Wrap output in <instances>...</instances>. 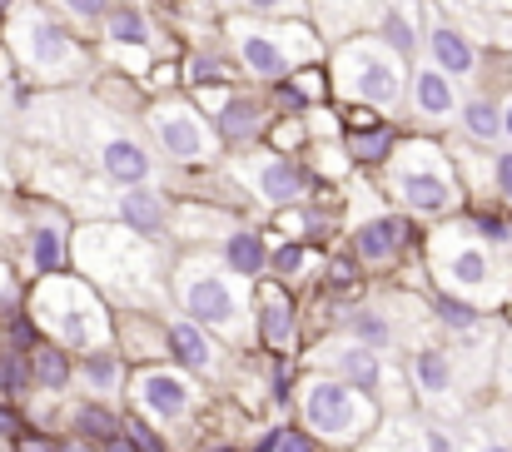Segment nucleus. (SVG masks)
Instances as JSON below:
<instances>
[{"label":"nucleus","mask_w":512,"mask_h":452,"mask_svg":"<svg viewBox=\"0 0 512 452\" xmlns=\"http://www.w3.org/2000/svg\"><path fill=\"white\" fill-rule=\"evenodd\" d=\"M219 259H224V269H229V274L254 279V274L264 269V239H259L254 229H234V234L219 244Z\"/></svg>","instance_id":"25"},{"label":"nucleus","mask_w":512,"mask_h":452,"mask_svg":"<svg viewBox=\"0 0 512 452\" xmlns=\"http://www.w3.org/2000/svg\"><path fill=\"white\" fill-rule=\"evenodd\" d=\"M423 448H428V452H453V443H448V438L428 423V428H423Z\"/></svg>","instance_id":"43"},{"label":"nucleus","mask_w":512,"mask_h":452,"mask_svg":"<svg viewBox=\"0 0 512 452\" xmlns=\"http://www.w3.org/2000/svg\"><path fill=\"white\" fill-rule=\"evenodd\" d=\"M398 244H403V219H393V214H373L353 229V249L368 264H388L398 254Z\"/></svg>","instance_id":"17"},{"label":"nucleus","mask_w":512,"mask_h":452,"mask_svg":"<svg viewBox=\"0 0 512 452\" xmlns=\"http://www.w3.org/2000/svg\"><path fill=\"white\" fill-rule=\"evenodd\" d=\"M478 10H493V15H512V0H478Z\"/></svg>","instance_id":"45"},{"label":"nucleus","mask_w":512,"mask_h":452,"mask_svg":"<svg viewBox=\"0 0 512 452\" xmlns=\"http://www.w3.org/2000/svg\"><path fill=\"white\" fill-rule=\"evenodd\" d=\"M433 254H438V274L463 294V299L483 303L498 294V274H493V259H488V249H478L473 239H458V244H448V234H438L433 239Z\"/></svg>","instance_id":"11"},{"label":"nucleus","mask_w":512,"mask_h":452,"mask_svg":"<svg viewBox=\"0 0 512 452\" xmlns=\"http://www.w3.org/2000/svg\"><path fill=\"white\" fill-rule=\"evenodd\" d=\"M0 433H5V438H15V433H20V418H15L10 408H0Z\"/></svg>","instance_id":"44"},{"label":"nucleus","mask_w":512,"mask_h":452,"mask_svg":"<svg viewBox=\"0 0 512 452\" xmlns=\"http://www.w3.org/2000/svg\"><path fill=\"white\" fill-rule=\"evenodd\" d=\"M110 5H115V0H55V10H60L65 20H75V25H100Z\"/></svg>","instance_id":"36"},{"label":"nucleus","mask_w":512,"mask_h":452,"mask_svg":"<svg viewBox=\"0 0 512 452\" xmlns=\"http://www.w3.org/2000/svg\"><path fill=\"white\" fill-rule=\"evenodd\" d=\"M473 224L483 229V239H493V244H512V224H503V219H493V214H478Z\"/></svg>","instance_id":"40"},{"label":"nucleus","mask_w":512,"mask_h":452,"mask_svg":"<svg viewBox=\"0 0 512 452\" xmlns=\"http://www.w3.org/2000/svg\"><path fill=\"white\" fill-rule=\"evenodd\" d=\"M493 189H498V194L512 204V145L493 154Z\"/></svg>","instance_id":"38"},{"label":"nucleus","mask_w":512,"mask_h":452,"mask_svg":"<svg viewBox=\"0 0 512 452\" xmlns=\"http://www.w3.org/2000/svg\"><path fill=\"white\" fill-rule=\"evenodd\" d=\"M125 433H130V448H135V452H165L160 433H155L145 418H130V423H125Z\"/></svg>","instance_id":"37"},{"label":"nucleus","mask_w":512,"mask_h":452,"mask_svg":"<svg viewBox=\"0 0 512 452\" xmlns=\"http://www.w3.org/2000/svg\"><path fill=\"white\" fill-rule=\"evenodd\" d=\"M343 328H348V338H358L363 348H388V343H393V323H388L383 313H373V308H353V313L343 318Z\"/></svg>","instance_id":"30"},{"label":"nucleus","mask_w":512,"mask_h":452,"mask_svg":"<svg viewBox=\"0 0 512 452\" xmlns=\"http://www.w3.org/2000/svg\"><path fill=\"white\" fill-rule=\"evenodd\" d=\"M194 95H204V115H209L219 145H249L269 125V105L234 85H214V90H194Z\"/></svg>","instance_id":"9"},{"label":"nucleus","mask_w":512,"mask_h":452,"mask_svg":"<svg viewBox=\"0 0 512 452\" xmlns=\"http://www.w3.org/2000/svg\"><path fill=\"white\" fill-rule=\"evenodd\" d=\"M458 80L453 75H443L438 65H428V60H418V65H408V95H403V105L413 110V120L423 125V130H443V125H453L458 120Z\"/></svg>","instance_id":"12"},{"label":"nucleus","mask_w":512,"mask_h":452,"mask_svg":"<svg viewBox=\"0 0 512 452\" xmlns=\"http://www.w3.org/2000/svg\"><path fill=\"white\" fill-rule=\"evenodd\" d=\"M219 15H269V20H289V15H309V0H209Z\"/></svg>","instance_id":"29"},{"label":"nucleus","mask_w":512,"mask_h":452,"mask_svg":"<svg viewBox=\"0 0 512 452\" xmlns=\"http://www.w3.org/2000/svg\"><path fill=\"white\" fill-rule=\"evenodd\" d=\"M458 125H463L468 140H483V145L503 140V100H493L483 90L468 95V100H458Z\"/></svg>","instance_id":"20"},{"label":"nucleus","mask_w":512,"mask_h":452,"mask_svg":"<svg viewBox=\"0 0 512 452\" xmlns=\"http://www.w3.org/2000/svg\"><path fill=\"white\" fill-rule=\"evenodd\" d=\"M299 264H304V249H279L274 254V269L279 274H299Z\"/></svg>","instance_id":"41"},{"label":"nucleus","mask_w":512,"mask_h":452,"mask_svg":"<svg viewBox=\"0 0 512 452\" xmlns=\"http://www.w3.org/2000/svg\"><path fill=\"white\" fill-rule=\"evenodd\" d=\"M10 45H15L20 65L35 80H75V75L90 70L85 45L75 40V30L65 20H55L50 10H35V5H25L10 20Z\"/></svg>","instance_id":"3"},{"label":"nucleus","mask_w":512,"mask_h":452,"mask_svg":"<svg viewBox=\"0 0 512 452\" xmlns=\"http://www.w3.org/2000/svg\"><path fill=\"white\" fill-rule=\"evenodd\" d=\"M309 10H314V30H329V35H353V30L373 25L378 0H309Z\"/></svg>","instance_id":"19"},{"label":"nucleus","mask_w":512,"mask_h":452,"mask_svg":"<svg viewBox=\"0 0 512 452\" xmlns=\"http://www.w3.org/2000/svg\"><path fill=\"white\" fill-rule=\"evenodd\" d=\"M259 333L269 348H284L294 338V308L284 299V289H259Z\"/></svg>","instance_id":"26"},{"label":"nucleus","mask_w":512,"mask_h":452,"mask_svg":"<svg viewBox=\"0 0 512 452\" xmlns=\"http://www.w3.org/2000/svg\"><path fill=\"white\" fill-rule=\"evenodd\" d=\"M179 80L189 90H214V85H229L234 80V60L229 50H189L179 60Z\"/></svg>","instance_id":"22"},{"label":"nucleus","mask_w":512,"mask_h":452,"mask_svg":"<svg viewBox=\"0 0 512 452\" xmlns=\"http://www.w3.org/2000/svg\"><path fill=\"white\" fill-rule=\"evenodd\" d=\"M343 154L358 159V164H383L393 154V130L388 125H368V130H348L343 140Z\"/></svg>","instance_id":"28"},{"label":"nucleus","mask_w":512,"mask_h":452,"mask_svg":"<svg viewBox=\"0 0 512 452\" xmlns=\"http://www.w3.org/2000/svg\"><path fill=\"white\" fill-rule=\"evenodd\" d=\"M30 264H35L40 274H55V269L65 264V234H60L55 224H40V229L30 234Z\"/></svg>","instance_id":"31"},{"label":"nucleus","mask_w":512,"mask_h":452,"mask_svg":"<svg viewBox=\"0 0 512 452\" xmlns=\"http://www.w3.org/2000/svg\"><path fill=\"white\" fill-rule=\"evenodd\" d=\"M503 140H508V145H512V95H508V100H503Z\"/></svg>","instance_id":"46"},{"label":"nucleus","mask_w":512,"mask_h":452,"mask_svg":"<svg viewBox=\"0 0 512 452\" xmlns=\"http://www.w3.org/2000/svg\"><path fill=\"white\" fill-rule=\"evenodd\" d=\"M20 452H55V448H50V443H40V438H25V443H20Z\"/></svg>","instance_id":"47"},{"label":"nucleus","mask_w":512,"mask_h":452,"mask_svg":"<svg viewBox=\"0 0 512 452\" xmlns=\"http://www.w3.org/2000/svg\"><path fill=\"white\" fill-rule=\"evenodd\" d=\"M135 403H140L145 418H184L194 408V388L179 373L145 368V373H135Z\"/></svg>","instance_id":"16"},{"label":"nucleus","mask_w":512,"mask_h":452,"mask_svg":"<svg viewBox=\"0 0 512 452\" xmlns=\"http://www.w3.org/2000/svg\"><path fill=\"white\" fill-rule=\"evenodd\" d=\"M373 418H378L373 393H358L343 378H309V388H304L309 433H319L329 443H353V438H363L373 428Z\"/></svg>","instance_id":"6"},{"label":"nucleus","mask_w":512,"mask_h":452,"mask_svg":"<svg viewBox=\"0 0 512 452\" xmlns=\"http://www.w3.org/2000/svg\"><path fill=\"white\" fill-rule=\"evenodd\" d=\"M423 55H428V65H438L453 80H473L483 70V50L468 35V25L458 15L438 10L433 0H423Z\"/></svg>","instance_id":"8"},{"label":"nucleus","mask_w":512,"mask_h":452,"mask_svg":"<svg viewBox=\"0 0 512 452\" xmlns=\"http://www.w3.org/2000/svg\"><path fill=\"white\" fill-rule=\"evenodd\" d=\"M120 214H125L130 234H145V239L165 234V199H160L155 189H140V184H130V189L120 194Z\"/></svg>","instance_id":"23"},{"label":"nucleus","mask_w":512,"mask_h":452,"mask_svg":"<svg viewBox=\"0 0 512 452\" xmlns=\"http://www.w3.org/2000/svg\"><path fill=\"white\" fill-rule=\"evenodd\" d=\"M329 90L339 100H348V105L398 110L403 95H408V65L373 30H353L329 55Z\"/></svg>","instance_id":"2"},{"label":"nucleus","mask_w":512,"mask_h":452,"mask_svg":"<svg viewBox=\"0 0 512 452\" xmlns=\"http://www.w3.org/2000/svg\"><path fill=\"white\" fill-rule=\"evenodd\" d=\"M274 452H314V448H309V433H284Z\"/></svg>","instance_id":"42"},{"label":"nucleus","mask_w":512,"mask_h":452,"mask_svg":"<svg viewBox=\"0 0 512 452\" xmlns=\"http://www.w3.org/2000/svg\"><path fill=\"white\" fill-rule=\"evenodd\" d=\"M433 313H438V323H448V328H458V333H468V328L483 323V313L473 308V299H453V294H438V299H433Z\"/></svg>","instance_id":"32"},{"label":"nucleus","mask_w":512,"mask_h":452,"mask_svg":"<svg viewBox=\"0 0 512 452\" xmlns=\"http://www.w3.org/2000/svg\"><path fill=\"white\" fill-rule=\"evenodd\" d=\"M65 452H95V448H85V443H70V448H65Z\"/></svg>","instance_id":"48"},{"label":"nucleus","mask_w":512,"mask_h":452,"mask_svg":"<svg viewBox=\"0 0 512 452\" xmlns=\"http://www.w3.org/2000/svg\"><path fill=\"white\" fill-rule=\"evenodd\" d=\"M145 120H150V135H155L160 154L174 159V164H204L209 154L219 150V135H214L209 115L194 100L165 95V100H155L145 110Z\"/></svg>","instance_id":"7"},{"label":"nucleus","mask_w":512,"mask_h":452,"mask_svg":"<svg viewBox=\"0 0 512 452\" xmlns=\"http://www.w3.org/2000/svg\"><path fill=\"white\" fill-rule=\"evenodd\" d=\"M214 452H234V448H214Z\"/></svg>","instance_id":"50"},{"label":"nucleus","mask_w":512,"mask_h":452,"mask_svg":"<svg viewBox=\"0 0 512 452\" xmlns=\"http://www.w3.org/2000/svg\"><path fill=\"white\" fill-rule=\"evenodd\" d=\"M60 308H50L45 318L55 323V333L70 343V348H100L105 343V333H110V318L100 313V303L90 299L80 284H60V289H50Z\"/></svg>","instance_id":"14"},{"label":"nucleus","mask_w":512,"mask_h":452,"mask_svg":"<svg viewBox=\"0 0 512 452\" xmlns=\"http://www.w3.org/2000/svg\"><path fill=\"white\" fill-rule=\"evenodd\" d=\"M100 169L120 184H145L150 179V150L130 135H115V140L100 145Z\"/></svg>","instance_id":"18"},{"label":"nucleus","mask_w":512,"mask_h":452,"mask_svg":"<svg viewBox=\"0 0 512 452\" xmlns=\"http://www.w3.org/2000/svg\"><path fill=\"white\" fill-rule=\"evenodd\" d=\"M174 299L189 313V323L199 328H219V333H244V294H239V274H219V264L209 259H189L174 274Z\"/></svg>","instance_id":"4"},{"label":"nucleus","mask_w":512,"mask_h":452,"mask_svg":"<svg viewBox=\"0 0 512 452\" xmlns=\"http://www.w3.org/2000/svg\"><path fill=\"white\" fill-rule=\"evenodd\" d=\"M324 363L334 368V378H343V383L358 388V393H373L378 378H383L373 348H363V343H348V348H339V353H324Z\"/></svg>","instance_id":"21"},{"label":"nucleus","mask_w":512,"mask_h":452,"mask_svg":"<svg viewBox=\"0 0 512 452\" xmlns=\"http://www.w3.org/2000/svg\"><path fill=\"white\" fill-rule=\"evenodd\" d=\"M483 452H512V448L508 443H493V448H483Z\"/></svg>","instance_id":"49"},{"label":"nucleus","mask_w":512,"mask_h":452,"mask_svg":"<svg viewBox=\"0 0 512 452\" xmlns=\"http://www.w3.org/2000/svg\"><path fill=\"white\" fill-rule=\"evenodd\" d=\"M0 388L5 393H20L25 388V363L20 358H0Z\"/></svg>","instance_id":"39"},{"label":"nucleus","mask_w":512,"mask_h":452,"mask_svg":"<svg viewBox=\"0 0 512 452\" xmlns=\"http://www.w3.org/2000/svg\"><path fill=\"white\" fill-rule=\"evenodd\" d=\"M95 30H100V40H105L115 55H135V60L165 55V30H160V20H155L140 0H115Z\"/></svg>","instance_id":"10"},{"label":"nucleus","mask_w":512,"mask_h":452,"mask_svg":"<svg viewBox=\"0 0 512 452\" xmlns=\"http://www.w3.org/2000/svg\"><path fill=\"white\" fill-rule=\"evenodd\" d=\"M85 378H90L100 393H105V388H115V383H120V358H115L110 348H95V353L85 358Z\"/></svg>","instance_id":"34"},{"label":"nucleus","mask_w":512,"mask_h":452,"mask_svg":"<svg viewBox=\"0 0 512 452\" xmlns=\"http://www.w3.org/2000/svg\"><path fill=\"white\" fill-rule=\"evenodd\" d=\"M75 423H80V433H85V438H95V443L120 438V423H115V413H105V408H80V413H75Z\"/></svg>","instance_id":"35"},{"label":"nucleus","mask_w":512,"mask_h":452,"mask_svg":"<svg viewBox=\"0 0 512 452\" xmlns=\"http://www.w3.org/2000/svg\"><path fill=\"white\" fill-rule=\"evenodd\" d=\"M224 50L234 60V70H244L259 85H279L289 80L299 65H314L324 55L319 30L304 15L289 20H269V15H224Z\"/></svg>","instance_id":"1"},{"label":"nucleus","mask_w":512,"mask_h":452,"mask_svg":"<svg viewBox=\"0 0 512 452\" xmlns=\"http://www.w3.org/2000/svg\"><path fill=\"white\" fill-rule=\"evenodd\" d=\"M234 174L269 204V209H284V204H299L309 194V174L289 159V154H249L234 164Z\"/></svg>","instance_id":"13"},{"label":"nucleus","mask_w":512,"mask_h":452,"mask_svg":"<svg viewBox=\"0 0 512 452\" xmlns=\"http://www.w3.org/2000/svg\"><path fill=\"white\" fill-rule=\"evenodd\" d=\"M403 65H418L423 55V0H378L368 25Z\"/></svg>","instance_id":"15"},{"label":"nucleus","mask_w":512,"mask_h":452,"mask_svg":"<svg viewBox=\"0 0 512 452\" xmlns=\"http://www.w3.org/2000/svg\"><path fill=\"white\" fill-rule=\"evenodd\" d=\"M388 159H393V169H388L393 194H398L413 214H448V209L458 204L453 169H448V159L433 150V145H423V140H413V145H393Z\"/></svg>","instance_id":"5"},{"label":"nucleus","mask_w":512,"mask_h":452,"mask_svg":"<svg viewBox=\"0 0 512 452\" xmlns=\"http://www.w3.org/2000/svg\"><path fill=\"white\" fill-rule=\"evenodd\" d=\"M170 348H174V358H179L184 368H194V373H209V368H214V343L204 338L199 323H174Z\"/></svg>","instance_id":"27"},{"label":"nucleus","mask_w":512,"mask_h":452,"mask_svg":"<svg viewBox=\"0 0 512 452\" xmlns=\"http://www.w3.org/2000/svg\"><path fill=\"white\" fill-rule=\"evenodd\" d=\"M35 383L40 388H65L70 383V358L60 353V348H35Z\"/></svg>","instance_id":"33"},{"label":"nucleus","mask_w":512,"mask_h":452,"mask_svg":"<svg viewBox=\"0 0 512 452\" xmlns=\"http://www.w3.org/2000/svg\"><path fill=\"white\" fill-rule=\"evenodd\" d=\"M413 388L423 398H448L453 393V358L438 348V343H423L413 353Z\"/></svg>","instance_id":"24"}]
</instances>
